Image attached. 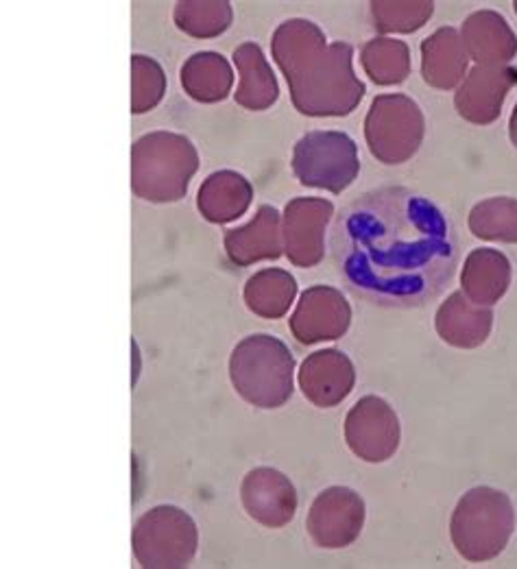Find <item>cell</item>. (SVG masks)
I'll list each match as a JSON object with an SVG mask.
<instances>
[{"instance_id":"obj_12","label":"cell","mask_w":517,"mask_h":569,"mask_svg":"<svg viewBox=\"0 0 517 569\" xmlns=\"http://www.w3.org/2000/svg\"><path fill=\"white\" fill-rule=\"evenodd\" d=\"M354 380L356 373L351 360L337 349L312 353L299 371V387L304 396L321 408L344 401L354 387Z\"/></svg>"},{"instance_id":"obj_20","label":"cell","mask_w":517,"mask_h":569,"mask_svg":"<svg viewBox=\"0 0 517 569\" xmlns=\"http://www.w3.org/2000/svg\"><path fill=\"white\" fill-rule=\"evenodd\" d=\"M297 295V284L288 276L287 271L280 269H267L258 276H253L247 282V303L249 308L267 319H278L287 312Z\"/></svg>"},{"instance_id":"obj_15","label":"cell","mask_w":517,"mask_h":569,"mask_svg":"<svg viewBox=\"0 0 517 569\" xmlns=\"http://www.w3.org/2000/svg\"><path fill=\"white\" fill-rule=\"evenodd\" d=\"M463 290L476 306H494L511 284V262L496 249H474L463 269Z\"/></svg>"},{"instance_id":"obj_6","label":"cell","mask_w":517,"mask_h":569,"mask_svg":"<svg viewBox=\"0 0 517 569\" xmlns=\"http://www.w3.org/2000/svg\"><path fill=\"white\" fill-rule=\"evenodd\" d=\"M365 133L374 158L385 164H402L421 144L424 114L404 94H382L371 103Z\"/></svg>"},{"instance_id":"obj_14","label":"cell","mask_w":517,"mask_h":569,"mask_svg":"<svg viewBox=\"0 0 517 569\" xmlns=\"http://www.w3.org/2000/svg\"><path fill=\"white\" fill-rule=\"evenodd\" d=\"M469 56L460 40L459 31L444 27L421 42V74L424 81L439 90L459 86L465 77Z\"/></svg>"},{"instance_id":"obj_23","label":"cell","mask_w":517,"mask_h":569,"mask_svg":"<svg viewBox=\"0 0 517 569\" xmlns=\"http://www.w3.org/2000/svg\"><path fill=\"white\" fill-rule=\"evenodd\" d=\"M177 27L195 38L221 36L231 22L230 2H177Z\"/></svg>"},{"instance_id":"obj_27","label":"cell","mask_w":517,"mask_h":569,"mask_svg":"<svg viewBox=\"0 0 517 569\" xmlns=\"http://www.w3.org/2000/svg\"><path fill=\"white\" fill-rule=\"evenodd\" d=\"M514 7H516V13H517V2H514Z\"/></svg>"},{"instance_id":"obj_16","label":"cell","mask_w":517,"mask_h":569,"mask_svg":"<svg viewBox=\"0 0 517 569\" xmlns=\"http://www.w3.org/2000/svg\"><path fill=\"white\" fill-rule=\"evenodd\" d=\"M494 323V312L487 306L467 301L463 292H455L437 312L439 337L455 347H478L487 341Z\"/></svg>"},{"instance_id":"obj_21","label":"cell","mask_w":517,"mask_h":569,"mask_svg":"<svg viewBox=\"0 0 517 569\" xmlns=\"http://www.w3.org/2000/svg\"><path fill=\"white\" fill-rule=\"evenodd\" d=\"M360 61L378 86L402 83L410 72V53L400 40L391 38H374L365 44Z\"/></svg>"},{"instance_id":"obj_1","label":"cell","mask_w":517,"mask_h":569,"mask_svg":"<svg viewBox=\"0 0 517 569\" xmlns=\"http://www.w3.org/2000/svg\"><path fill=\"white\" fill-rule=\"evenodd\" d=\"M345 288L380 308H419L437 299L459 267L453 221L426 197L387 186L351 199L330 231Z\"/></svg>"},{"instance_id":"obj_25","label":"cell","mask_w":517,"mask_h":569,"mask_svg":"<svg viewBox=\"0 0 517 569\" xmlns=\"http://www.w3.org/2000/svg\"><path fill=\"white\" fill-rule=\"evenodd\" d=\"M131 61V68H133V90H136V99H133V110L136 114H142L149 106L153 108L160 99H162V92H165V72L162 68L158 66L153 77L151 79H145V70L140 66V59L138 56H133Z\"/></svg>"},{"instance_id":"obj_7","label":"cell","mask_w":517,"mask_h":569,"mask_svg":"<svg viewBox=\"0 0 517 569\" xmlns=\"http://www.w3.org/2000/svg\"><path fill=\"white\" fill-rule=\"evenodd\" d=\"M345 439L362 460L382 462L398 450L400 421L385 399L362 398L347 415Z\"/></svg>"},{"instance_id":"obj_10","label":"cell","mask_w":517,"mask_h":569,"mask_svg":"<svg viewBox=\"0 0 517 569\" xmlns=\"http://www.w3.org/2000/svg\"><path fill=\"white\" fill-rule=\"evenodd\" d=\"M335 206L324 199H295L287 208L285 236L288 260L297 267H315L324 260V236Z\"/></svg>"},{"instance_id":"obj_13","label":"cell","mask_w":517,"mask_h":569,"mask_svg":"<svg viewBox=\"0 0 517 569\" xmlns=\"http://www.w3.org/2000/svg\"><path fill=\"white\" fill-rule=\"evenodd\" d=\"M467 56L478 66H507L517 56V36L496 11L471 13L460 29Z\"/></svg>"},{"instance_id":"obj_18","label":"cell","mask_w":517,"mask_h":569,"mask_svg":"<svg viewBox=\"0 0 517 569\" xmlns=\"http://www.w3.org/2000/svg\"><path fill=\"white\" fill-rule=\"evenodd\" d=\"M280 214L262 206L256 221L247 228L230 231L228 236V249H230L231 260L238 264H249L253 260L262 258H280L282 247H280Z\"/></svg>"},{"instance_id":"obj_4","label":"cell","mask_w":517,"mask_h":569,"mask_svg":"<svg viewBox=\"0 0 517 569\" xmlns=\"http://www.w3.org/2000/svg\"><path fill=\"white\" fill-rule=\"evenodd\" d=\"M292 356L274 337H249L233 349L231 380L238 393L262 408H278L292 396Z\"/></svg>"},{"instance_id":"obj_17","label":"cell","mask_w":517,"mask_h":569,"mask_svg":"<svg viewBox=\"0 0 517 569\" xmlns=\"http://www.w3.org/2000/svg\"><path fill=\"white\" fill-rule=\"evenodd\" d=\"M233 61L240 72V88L236 101L249 110H265L278 101V81L260 47L245 42L233 51Z\"/></svg>"},{"instance_id":"obj_2","label":"cell","mask_w":517,"mask_h":569,"mask_svg":"<svg viewBox=\"0 0 517 569\" xmlns=\"http://www.w3.org/2000/svg\"><path fill=\"white\" fill-rule=\"evenodd\" d=\"M271 49L301 114H351L365 97V86L351 68V47L345 42L328 44L315 22L304 18L282 22L274 33Z\"/></svg>"},{"instance_id":"obj_3","label":"cell","mask_w":517,"mask_h":569,"mask_svg":"<svg viewBox=\"0 0 517 569\" xmlns=\"http://www.w3.org/2000/svg\"><path fill=\"white\" fill-rule=\"evenodd\" d=\"M516 530V512L507 493L478 487L471 489L453 517V539L460 557L489 561L498 557Z\"/></svg>"},{"instance_id":"obj_5","label":"cell","mask_w":517,"mask_h":569,"mask_svg":"<svg viewBox=\"0 0 517 569\" xmlns=\"http://www.w3.org/2000/svg\"><path fill=\"white\" fill-rule=\"evenodd\" d=\"M292 171L304 186L339 194L360 171L356 142L341 131H310L295 144Z\"/></svg>"},{"instance_id":"obj_8","label":"cell","mask_w":517,"mask_h":569,"mask_svg":"<svg viewBox=\"0 0 517 569\" xmlns=\"http://www.w3.org/2000/svg\"><path fill=\"white\" fill-rule=\"evenodd\" d=\"M351 321V310L344 295L330 286H312L290 319L295 339L304 345L341 339Z\"/></svg>"},{"instance_id":"obj_24","label":"cell","mask_w":517,"mask_h":569,"mask_svg":"<svg viewBox=\"0 0 517 569\" xmlns=\"http://www.w3.org/2000/svg\"><path fill=\"white\" fill-rule=\"evenodd\" d=\"M435 4L421 2H371L376 29L382 33H412L433 18Z\"/></svg>"},{"instance_id":"obj_11","label":"cell","mask_w":517,"mask_h":569,"mask_svg":"<svg viewBox=\"0 0 517 569\" xmlns=\"http://www.w3.org/2000/svg\"><path fill=\"white\" fill-rule=\"evenodd\" d=\"M517 86V70L509 66H476L463 81L457 92L459 114L476 122H494L505 106L509 90Z\"/></svg>"},{"instance_id":"obj_26","label":"cell","mask_w":517,"mask_h":569,"mask_svg":"<svg viewBox=\"0 0 517 569\" xmlns=\"http://www.w3.org/2000/svg\"><path fill=\"white\" fill-rule=\"evenodd\" d=\"M509 136H511V142L517 147V106L511 114V122H509Z\"/></svg>"},{"instance_id":"obj_9","label":"cell","mask_w":517,"mask_h":569,"mask_svg":"<svg viewBox=\"0 0 517 569\" xmlns=\"http://www.w3.org/2000/svg\"><path fill=\"white\" fill-rule=\"evenodd\" d=\"M362 521V500L349 489L332 487L315 500L308 517V530L319 546L341 548L358 537Z\"/></svg>"},{"instance_id":"obj_19","label":"cell","mask_w":517,"mask_h":569,"mask_svg":"<svg viewBox=\"0 0 517 569\" xmlns=\"http://www.w3.org/2000/svg\"><path fill=\"white\" fill-rule=\"evenodd\" d=\"M181 83L197 101L226 99L231 88L230 63L219 53H197L183 63Z\"/></svg>"},{"instance_id":"obj_22","label":"cell","mask_w":517,"mask_h":569,"mask_svg":"<svg viewBox=\"0 0 517 569\" xmlns=\"http://www.w3.org/2000/svg\"><path fill=\"white\" fill-rule=\"evenodd\" d=\"M469 229L476 238L517 242V199L498 197L478 203L469 214Z\"/></svg>"}]
</instances>
